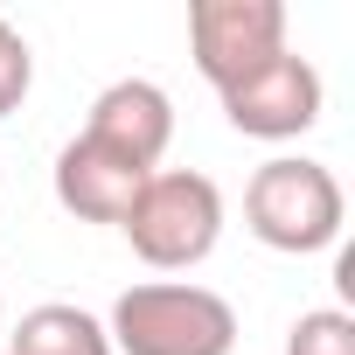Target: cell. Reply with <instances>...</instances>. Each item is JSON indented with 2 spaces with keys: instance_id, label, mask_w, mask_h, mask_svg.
<instances>
[{
  "instance_id": "1",
  "label": "cell",
  "mask_w": 355,
  "mask_h": 355,
  "mask_svg": "<svg viewBox=\"0 0 355 355\" xmlns=\"http://www.w3.org/2000/svg\"><path fill=\"white\" fill-rule=\"evenodd\" d=\"M112 355H230L237 348V306L209 286L146 279L112 300Z\"/></svg>"
},
{
  "instance_id": "2",
  "label": "cell",
  "mask_w": 355,
  "mask_h": 355,
  "mask_svg": "<svg viewBox=\"0 0 355 355\" xmlns=\"http://www.w3.org/2000/svg\"><path fill=\"white\" fill-rule=\"evenodd\" d=\"M119 230L153 272H189L223 237V189L196 167H153L132 196V209L119 216Z\"/></svg>"
},
{
  "instance_id": "3",
  "label": "cell",
  "mask_w": 355,
  "mask_h": 355,
  "mask_svg": "<svg viewBox=\"0 0 355 355\" xmlns=\"http://www.w3.org/2000/svg\"><path fill=\"white\" fill-rule=\"evenodd\" d=\"M341 216H348V196L334 182V167L306 160V153H279L251 174L244 189V223L258 244L286 251V258H306V251H327L341 244Z\"/></svg>"
},
{
  "instance_id": "4",
  "label": "cell",
  "mask_w": 355,
  "mask_h": 355,
  "mask_svg": "<svg viewBox=\"0 0 355 355\" xmlns=\"http://www.w3.org/2000/svg\"><path fill=\"white\" fill-rule=\"evenodd\" d=\"M216 98H223V119H230L244 139H300V132H313V125H320L327 84H320V70H313L306 56L279 49L272 63L244 70V77H237V84H223Z\"/></svg>"
},
{
  "instance_id": "5",
  "label": "cell",
  "mask_w": 355,
  "mask_h": 355,
  "mask_svg": "<svg viewBox=\"0 0 355 355\" xmlns=\"http://www.w3.org/2000/svg\"><path fill=\"white\" fill-rule=\"evenodd\" d=\"M286 49V8L279 0H196L189 8V56L223 91L244 70L272 63Z\"/></svg>"
},
{
  "instance_id": "6",
  "label": "cell",
  "mask_w": 355,
  "mask_h": 355,
  "mask_svg": "<svg viewBox=\"0 0 355 355\" xmlns=\"http://www.w3.org/2000/svg\"><path fill=\"white\" fill-rule=\"evenodd\" d=\"M84 132H91L98 146L139 160V167H160V153H167V139H174V98H167L153 77H119V84H105V91L91 98Z\"/></svg>"
},
{
  "instance_id": "7",
  "label": "cell",
  "mask_w": 355,
  "mask_h": 355,
  "mask_svg": "<svg viewBox=\"0 0 355 355\" xmlns=\"http://www.w3.org/2000/svg\"><path fill=\"white\" fill-rule=\"evenodd\" d=\"M146 174H153V167H139V160L98 146L91 132H77V139L56 153V202H63L70 216H84V223H119V216L132 209V196H139Z\"/></svg>"
},
{
  "instance_id": "8",
  "label": "cell",
  "mask_w": 355,
  "mask_h": 355,
  "mask_svg": "<svg viewBox=\"0 0 355 355\" xmlns=\"http://www.w3.org/2000/svg\"><path fill=\"white\" fill-rule=\"evenodd\" d=\"M8 355H112V334H105L98 313L49 300V306H28V313L15 320Z\"/></svg>"
},
{
  "instance_id": "9",
  "label": "cell",
  "mask_w": 355,
  "mask_h": 355,
  "mask_svg": "<svg viewBox=\"0 0 355 355\" xmlns=\"http://www.w3.org/2000/svg\"><path fill=\"white\" fill-rule=\"evenodd\" d=\"M286 355H355V313H341V306L300 313L286 334Z\"/></svg>"
},
{
  "instance_id": "10",
  "label": "cell",
  "mask_w": 355,
  "mask_h": 355,
  "mask_svg": "<svg viewBox=\"0 0 355 355\" xmlns=\"http://www.w3.org/2000/svg\"><path fill=\"white\" fill-rule=\"evenodd\" d=\"M28 84H35V56H28L21 28H15L8 15H0V119H8V112H21Z\"/></svg>"
}]
</instances>
